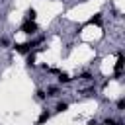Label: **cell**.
Listing matches in <instances>:
<instances>
[{"label":"cell","instance_id":"9","mask_svg":"<svg viewBox=\"0 0 125 125\" xmlns=\"http://www.w3.org/2000/svg\"><path fill=\"white\" fill-rule=\"evenodd\" d=\"M25 62H27V66H35V53L33 51L25 55Z\"/></svg>","mask_w":125,"mask_h":125},{"label":"cell","instance_id":"13","mask_svg":"<svg viewBox=\"0 0 125 125\" xmlns=\"http://www.w3.org/2000/svg\"><path fill=\"white\" fill-rule=\"evenodd\" d=\"M117 109H119V111H123V109H125V100H123V98H121V100H117Z\"/></svg>","mask_w":125,"mask_h":125},{"label":"cell","instance_id":"1","mask_svg":"<svg viewBox=\"0 0 125 125\" xmlns=\"http://www.w3.org/2000/svg\"><path fill=\"white\" fill-rule=\"evenodd\" d=\"M43 35L41 37H37V39H29V41H25V43H14L12 45V49L16 51V53H21V55H27V53H31L39 43H43Z\"/></svg>","mask_w":125,"mask_h":125},{"label":"cell","instance_id":"16","mask_svg":"<svg viewBox=\"0 0 125 125\" xmlns=\"http://www.w3.org/2000/svg\"><path fill=\"white\" fill-rule=\"evenodd\" d=\"M113 125H123V121H113Z\"/></svg>","mask_w":125,"mask_h":125},{"label":"cell","instance_id":"15","mask_svg":"<svg viewBox=\"0 0 125 125\" xmlns=\"http://www.w3.org/2000/svg\"><path fill=\"white\" fill-rule=\"evenodd\" d=\"M88 125H98V119H88Z\"/></svg>","mask_w":125,"mask_h":125},{"label":"cell","instance_id":"6","mask_svg":"<svg viewBox=\"0 0 125 125\" xmlns=\"http://www.w3.org/2000/svg\"><path fill=\"white\" fill-rule=\"evenodd\" d=\"M66 109H68V102H61V100H59L57 105H55V111H57V113H64Z\"/></svg>","mask_w":125,"mask_h":125},{"label":"cell","instance_id":"12","mask_svg":"<svg viewBox=\"0 0 125 125\" xmlns=\"http://www.w3.org/2000/svg\"><path fill=\"white\" fill-rule=\"evenodd\" d=\"M0 47L8 49V47H10V39H8V37H0Z\"/></svg>","mask_w":125,"mask_h":125},{"label":"cell","instance_id":"2","mask_svg":"<svg viewBox=\"0 0 125 125\" xmlns=\"http://www.w3.org/2000/svg\"><path fill=\"white\" fill-rule=\"evenodd\" d=\"M20 31L25 33V35H35L39 31V25L35 21H31V20H23V23L20 25Z\"/></svg>","mask_w":125,"mask_h":125},{"label":"cell","instance_id":"10","mask_svg":"<svg viewBox=\"0 0 125 125\" xmlns=\"http://www.w3.org/2000/svg\"><path fill=\"white\" fill-rule=\"evenodd\" d=\"M35 98H37L39 102H43V100H47V94H45V90H41V88H37V90H35Z\"/></svg>","mask_w":125,"mask_h":125},{"label":"cell","instance_id":"8","mask_svg":"<svg viewBox=\"0 0 125 125\" xmlns=\"http://www.w3.org/2000/svg\"><path fill=\"white\" fill-rule=\"evenodd\" d=\"M35 18H37V10H35V8H27V12H25V20L35 21Z\"/></svg>","mask_w":125,"mask_h":125},{"label":"cell","instance_id":"11","mask_svg":"<svg viewBox=\"0 0 125 125\" xmlns=\"http://www.w3.org/2000/svg\"><path fill=\"white\" fill-rule=\"evenodd\" d=\"M80 78H82V80H86V82H90V80H94V76H92V72H82V74H80Z\"/></svg>","mask_w":125,"mask_h":125},{"label":"cell","instance_id":"7","mask_svg":"<svg viewBox=\"0 0 125 125\" xmlns=\"http://www.w3.org/2000/svg\"><path fill=\"white\" fill-rule=\"evenodd\" d=\"M57 80H59L61 84H68L72 78H70V74H66V72H59V74H57Z\"/></svg>","mask_w":125,"mask_h":125},{"label":"cell","instance_id":"14","mask_svg":"<svg viewBox=\"0 0 125 125\" xmlns=\"http://www.w3.org/2000/svg\"><path fill=\"white\" fill-rule=\"evenodd\" d=\"M113 121H115V119H109V117H107V119H104V125H113Z\"/></svg>","mask_w":125,"mask_h":125},{"label":"cell","instance_id":"3","mask_svg":"<svg viewBox=\"0 0 125 125\" xmlns=\"http://www.w3.org/2000/svg\"><path fill=\"white\" fill-rule=\"evenodd\" d=\"M49 119H51V111H49V109H43V111L39 113V117H37V125H45Z\"/></svg>","mask_w":125,"mask_h":125},{"label":"cell","instance_id":"5","mask_svg":"<svg viewBox=\"0 0 125 125\" xmlns=\"http://www.w3.org/2000/svg\"><path fill=\"white\" fill-rule=\"evenodd\" d=\"M84 25H102V14H94Z\"/></svg>","mask_w":125,"mask_h":125},{"label":"cell","instance_id":"4","mask_svg":"<svg viewBox=\"0 0 125 125\" xmlns=\"http://www.w3.org/2000/svg\"><path fill=\"white\" fill-rule=\"evenodd\" d=\"M45 94H47V98H59L61 88H59V86H49V88L45 90Z\"/></svg>","mask_w":125,"mask_h":125}]
</instances>
